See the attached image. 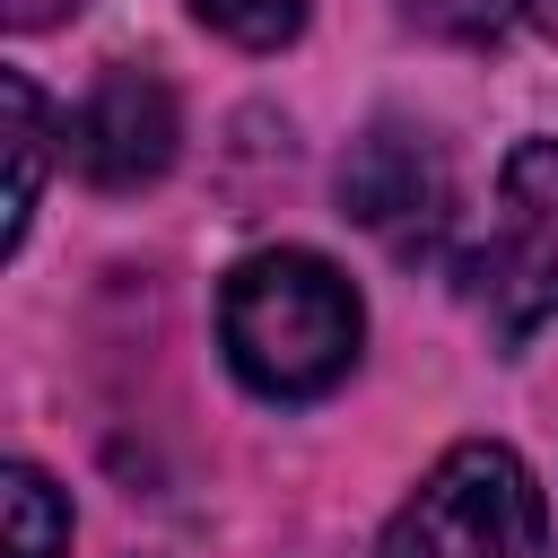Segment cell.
<instances>
[{"label":"cell","mask_w":558,"mask_h":558,"mask_svg":"<svg viewBox=\"0 0 558 558\" xmlns=\"http://www.w3.org/2000/svg\"><path fill=\"white\" fill-rule=\"evenodd\" d=\"M410 17L427 35H445V44H497L523 17V0H410Z\"/></svg>","instance_id":"9"},{"label":"cell","mask_w":558,"mask_h":558,"mask_svg":"<svg viewBox=\"0 0 558 558\" xmlns=\"http://www.w3.org/2000/svg\"><path fill=\"white\" fill-rule=\"evenodd\" d=\"M192 17L209 35H227V44H244V52H279V44L305 35L314 0H192Z\"/></svg>","instance_id":"8"},{"label":"cell","mask_w":558,"mask_h":558,"mask_svg":"<svg viewBox=\"0 0 558 558\" xmlns=\"http://www.w3.org/2000/svg\"><path fill=\"white\" fill-rule=\"evenodd\" d=\"M523 17H532V26H549V35H558V0H523Z\"/></svg>","instance_id":"11"},{"label":"cell","mask_w":558,"mask_h":558,"mask_svg":"<svg viewBox=\"0 0 558 558\" xmlns=\"http://www.w3.org/2000/svg\"><path fill=\"white\" fill-rule=\"evenodd\" d=\"M70 9H78V0H0V17H9L17 35H35V26H61Z\"/></svg>","instance_id":"10"},{"label":"cell","mask_w":558,"mask_h":558,"mask_svg":"<svg viewBox=\"0 0 558 558\" xmlns=\"http://www.w3.org/2000/svg\"><path fill=\"white\" fill-rule=\"evenodd\" d=\"M0 113H9V218H0V253H17L26 244V227H35V201H44V140H52V122H44V96H35V78L26 70H0Z\"/></svg>","instance_id":"6"},{"label":"cell","mask_w":558,"mask_h":558,"mask_svg":"<svg viewBox=\"0 0 558 558\" xmlns=\"http://www.w3.org/2000/svg\"><path fill=\"white\" fill-rule=\"evenodd\" d=\"M174 140H183V113H174V87L157 70H105L78 113L61 122V157L96 183V192H140L174 166Z\"/></svg>","instance_id":"5"},{"label":"cell","mask_w":558,"mask_h":558,"mask_svg":"<svg viewBox=\"0 0 558 558\" xmlns=\"http://www.w3.org/2000/svg\"><path fill=\"white\" fill-rule=\"evenodd\" d=\"M471 305L488 314L497 349L558 323V140L506 148L488 235L471 244Z\"/></svg>","instance_id":"3"},{"label":"cell","mask_w":558,"mask_h":558,"mask_svg":"<svg viewBox=\"0 0 558 558\" xmlns=\"http://www.w3.org/2000/svg\"><path fill=\"white\" fill-rule=\"evenodd\" d=\"M0 549L9 558H70V497L35 462L0 471Z\"/></svg>","instance_id":"7"},{"label":"cell","mask_w":558,"mask_h":558,"mask_svg":"<svg viewBox=\"0 0 558 558\" xmlns=\"http://www.w3.org/2000/svg\"><path fill=\"white\" fill-rule=\"evenodd\" d=\"M340 209L392 253H436L453 227V166L418 122H375L340 157Z\"/></svg>","instance_id":"4"},{"label":"cell","mask_w":558,"mask_h":558,"mask_svg":"<svg viewBox=\"0 0 558 558\" xmlns=\"http://www.w3.org/2000/svg\"><path fill=\"white\" fill-rule=\"evenodd\" d=\"M357 340H366L357 288L340 279V262L305 244L244 253L218 288V349L235 384L262 401H323L357 366Z\"/></svg>","instance_id":"1"},{"label":"cell","mask_w":558,"mask_h":558,"mask_svg":"<svg viewBox=\"0 0 558 558\" xmlns=\"http://www.w3.org/2000/svg\"><path fill=\"white\" fill-rule=\"evenodd\" d=\"M375 558H549L541 480L523 471V453L471 436L401 497Z\"/></svg>","instance_id":"2"}]
</instances>
